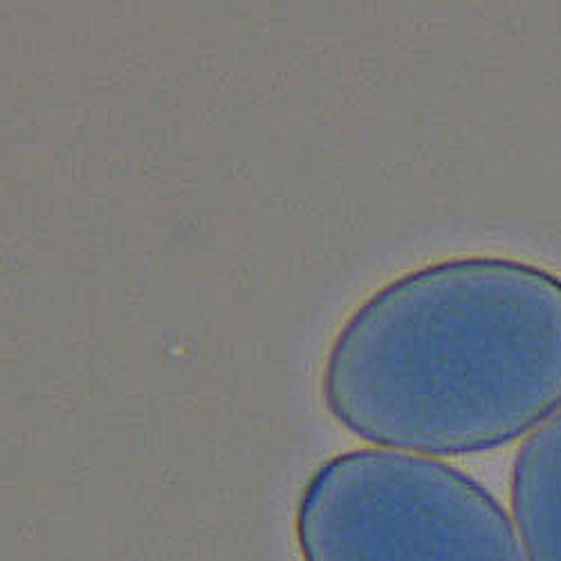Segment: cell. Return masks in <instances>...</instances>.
<instances>
[{
    "label": "cell",
    "instance_id": "cell-1",
    "mask_svg": "<svg viewBox=\"0 0 561 561\" xmlns=\"http://www.w3.org/2000/svg\"><path fill=\"white\" fill-rule=\"evenodd\" d=\"M321 398L357 438L472 456L561 411V276L510 256H456L373 293L323 359Z\"/></svg>",
    "mask_w": 561,
    "mask_h": 561
},
{
    "label": "cell",
    "instance_id": "cell-2",
    "mask_svg": "<svg viewBox=\"0 0 561 561\" xmlns=\"http://www.w3.org/2000/svg\"><path fill=\"white\" fill-rule=\"evenodd\" d=\"M301 561H528L505 507L432 456L351 449L306 481Z\"/></svg>",
    "mask_w": 561,
    "mask_h": 561
},
{
    "label": "cell",
    "instance_id": "cell-3",
    "mask_svg": "<svg viewBox=\"0 0 561 561\" xmlns=\"http://www.w3.org/2000/svg\"><path fill=\"white\" fill-rule=\"evenodd\" d=\"M510 505L528 561H561V411L514 456Z\"/></svg>",
    "mask_w": 561,
    "mask_h": 561
}]
</instances>
